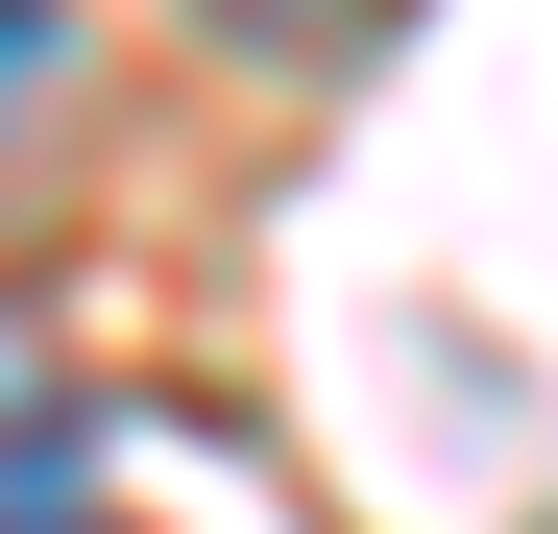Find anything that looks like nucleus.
I'll use <instances>...</instances> for the list:
<instances>
[{"label": "nucleus", "mask_w": 558, "mask_h": 534, "mask_svg": "<svg viewBox=\"0 0 558 534\" xmlns=\"http://www.w3.org/2000/svg\"><path fill=\"white\" fill-rule=\"evenodd\" d=\"M25 98H73V0H0V122Z\"/></svg>", "instance_id": "f257e3e1"}, {"label": "nucleus", "mask_w": 558, "mask_h": 534, "mask_svg": "<svg viewBox=\"0 0 558 534\" xmlns=\"http://www.w3.org/2000/svg\"><path fill=\"white\" fill-rule=\"evenodd\" d=\"M219 25H243V49H364L389 0H219Z\"/></svg>", "instance_id": "f03ea898"}, {"label": "nucleus", "mask_w": 558, "mask_h": 534, "mask_svg": "<svg viewBox=\"0 0 558 534\" xmlns=\"http://www.w3.org/2000/svg\"><path fill=\"white\" fill-rule=\"evenodd\" d=\"M0 534H146V510H98V486H0Z\"/></svg>", "instance_id": "7ed1b4c3"}, {"label": "nucleus", "mask_w": 558, "mask_h": 534, "mask_svg": "<svg viewBox=\"0 0 558 534\" xmlns=\"http://www.w3.org/2000/svg\"><path fill=\"white\" fill-rule=\"evenodd\" d=\"M0 413H49V340H0Z\"/></svg>", "instance_id": "20e7f679"}]
</instances>
